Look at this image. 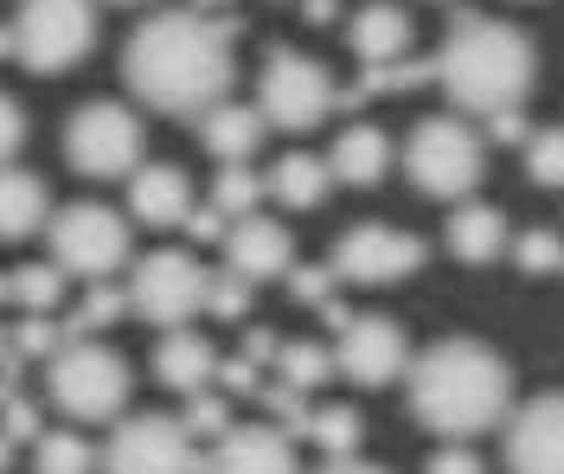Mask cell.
Listing matches in <instances>:
<instances>
[{"label": "cell", "mask_w": 564, "mask_h": 474, "mask_svg": "<svg viewBox=\"0 0 564 474\" xmlns=\"http://www.w3.org/2000/svg\"><path fill=\"white\" fill-rule=\"evenodd\" d=\"M135 372L122 353H109L104 340H65L52 360H45V392L52 404L77 417V423H109L122 404H129Z\"/></svg>", "instance_id": "cell-4"}, {"label": "cell", "mask_w": 564, "mask_h": 474, "mask_svg": "<svg viewBox=\"0 0 564 474\" xmlns=\"http://www.w3.org/2000/svg\"><path fill=\"white\" fill-rule=\"evenodd\" d=\"M7 33H13V58L26 71L58 77L97 45V13H90V0H20Z\"/></svg>", "instance_id": "cell-6"}, {"label": "cell", "mask_w": 564, "mask_h": 474, "mask_svg": "<svg viewBox=\"0 0 564 474\" xmlns=\"http://www.w3.org/2000/svg\"><path fill=\"white\" fill-rule=\"evenodd\" d=\"M212 378H225V398H257V385H263V378H257V365H250L245 353H238V360H218Z\"/></svg>", "instance_id": "cell-40"}, {"label": "cell", "mask_w": 564, "mask_h": 474, "mask_svg": "<svg viewBox=\"0 0 564 474\" xmlns=\"http://www.w3.org/2000/svg\"><path fill=\"white\" fill-rule=\"evenodd\" d=\"M513 263L527 269V276H552V269H564V244L552 224H539V231H527L520 244H513Z\"/></svg>", "instance_id": "cell-34"}, {"label": "cell", "mask_w": 564, "mask_h": 474, "mask_svg": "<svg viewBox=\"0 0 564 474\" xmlns=\"http://www.w3.org/2000/svg\"><path fill=\"white\" fill-rule=\"evenodd\" d=\"M122 7H135V0H122Z\"/></svg>", "instance_id": "cell-50"}, {"label": "cell", "mask_w": 564, "mask_h": 474, "mask_svg": "<svg viewBox=\"0 0 564 474\" xmlns=\"http://www.w3.org/2000/svg\"><path fill=\"white\" fill-rule=\"evenodd\" d=\"M449 251L462 263H494V256L507 251V219L494 212V206H456V219H449Z\"/></svg>", "instance_id": "cell-24"}, {"label": "cell", "mask_w": 564, "mask_h": 474, "mask_svg": "<svg viewBox=\"0 0 564 474\" xmlns=\"http://www.w3.org/2000/svg\"><path fill=\"white\" fill-rule=\"evenodd\" d=\"M263 115H257V103H212L206 115H199V142L231 167V161H250L257 147H263Z\"/></svg>", "instance_id": "cell-21"}, {"label": "cell", "mask_w": 564, "mask_h": 474, "mask_svg": "<svg viewBox=\"0 0 564 474\" xmlns=\"http://www.w3.org/2000/svg\"><path fill=\"white\" fill-rule=\"evenodd\" d=\"M199 7H231V0H199Z\"/></svg>", "instance_id": "cell-49"}, {"label": "cell", "mask_w": 564, "mask_h": 474, "mask_svg": "<svg viewBox=\"0 0 564 474\" xmlns=\"http://www.w3.org/2000/svg\"><path fill=\"white\" fill-rule=\"evenodd\" d=\"M347 45L359 52V65H391V58H404V52H411V13L391 7V0H372V7L352 13Z\"/></svg>", "instance_id": "cell-19"}, {"label": "cell", "mask_w": 564, "mask_h": 474, "mask_svg": "<svg viewBox=\"0 0 564 474\" xmlns=\"http://www.w3.org/2000/svg\"><path fill=\"white\" fill-rule=\"evenodd\" d=\"M411 269H423V238L391 231V224H352L347 238L334 244V256H327V276L334 283H359V289L404 283Z\"/></svg>", "instance_id": "cell-12"}, {"label": "cell", "mask_w": 564, "mask_h": 474, "mask_svg": "<svg viewBox=\"0 0 564 474\" xmlns=\"http://www.w3.org/2000/svg\"><path fill=\"white\" fill-rule=\"evenodd\" d=\"M7 301H20L26 315H52L65 301V269L58 263H26L7 276Z\"/></svg>", "instance_id": "cell-26"}, {"label": "cell", "mask_w": 564, "mask_h": 474, "mask_svg": "<svg viewBox=\"0 0 564 474\" xmlns=\"http://www.w3.org/2000/svg\"><path fill=\"white\" fill-rule=\"evenodd\" d=\"M7 346H13V360H20V365H26V360H52V353L65 346V333H58L52 315H26L20 328L7 333Z\"/></svg>", "instance_id": "cell-31"}, {"label": "cell", "mask_w": 564, "mask_h": 474, "mask_svg": "<svg viewBox=\"0 0 564 474\" xmlns=\"http://www.w3.org/2000/svg\"><path fill=\"white\" fill-rule=\"evenodd\" d=\"M0 437L7 442H33L39 437V410L13 392V378H0Z\"/></svg>", "instance_id": "cell-35"}, {"label": "cell", "mask_w": 564, "mask_h": 474, "mask_svg": "<svg viewBox=\"0 0 564 474\" xmlns=\"http://www.w3.org/2000/svg\"><path fill=\"white\" fill-rule=\"evenodd\" d=\"M52 263L65 276H84V283H109L129 263V219L97 206V199L58 206L52 212Z\"/></svg>", "instance_id": "cell-8"}, {"label": "cell", "mask_w": 564, "mask_h": 474, "mask_svg": "<svg viewBox=\"0 0 564 474\" xmlns=\"http://www.w3.org/2000/svg\"><path fill=\"white\" fill-rule=\"evenodd\" d=\"M430 84L449 90V103L468 115L520 110L539 84V52L520 26L488 20V13H456L443 52L430 58Z\"/></svg>", "instance_id": "cell-2"}, {"label": "cell", "mask_w": 564, "mask_h": 474, "mask_svg": "<svg viewBox=\"0 0 564 474\" xmlns=\"http://www.w3.org/2000/svg\"><path fill=\"white\" fill-rule=\"evenodd\" d=\"M263 192L282 199L289 212H308V206H321L334 192V174H327L321 154H282L276 167H270V180H263Z\"/></svg>", "instance_id": "cell-23"}, {"label": "cell", "mask_w": 564, "mask_h": 474, "mask_svg": "<svg viewBox=\"0 0 564 474\" xmlns=\"http://www.w3.org/2000/svg\"><path fill=\"white\" fill-rule=\"evenodd\" d=\"M404 167L423 199H468L488 174V147L462 115H430L404 142Z\"/></svg>", "instance_id": "cell-5"}, {"label": "cell", "mask_w": 564, "mask_h": 474, "mask_svg": "<svg viewBox=\"0 0 564 474\" xmlns=\"http://www.w3.org/2000/svg\"><path fill=\"white\" fill-rule=\"evenodd\" d=\"M225 276H238V283H276V276H289L295 269V238H289V224L276 219H238V224H225Z\"/></svg>", "instance_id": "cell-14"}, {"label": "cell", "mask_w": 564, "mask_h": 474, "mask_svg": "<svg viewBox=\"0 0 564 474\" xmlns=\"http://www.w3.org/2000/svg\"><path fill=\"white\" fill-rule=\"evenodd\" d=\"M231 38H238V20H212L199 7L141 20L122 45V77L135 103L161 115H206L212 103H225L238 77Z\"/></svg>", "instance_id": "cell-1"}, {"label": "cell", "mask_w": 564, "mask_h": 474, "mask_svg": "<svg viewBox=\"0 0 564 474\" xmlns=\"http://www.w3.org/2000/svg\"><path fill=\"white\" fill-rule=\"evenodd\" d=\"M527 174H532V186H564V135L558 129H532L527 135Z\"/></svg>", "instance_id": "cell-33"}, {"label": "cell", "mask_w": 564, "mask_h": 474, "mask_svg": "<svg viewBox=\"0 0 564 474\" xmlns=\"http://www.w3.org/2000/svg\"><path fill=\"white\" fill-rule=\"evenodd\" d=\"M7 462H13V442L0 437V469H7Z\"/></svg>", "instance_id": "cell-47"}, {"label": "cell", "mask_w": 564, "mask_h": 474, "mask_svg": "<svg viewBox=\"0 0 564 474\" xmlns=\"http://www.w3.org/2000/svg\"><path fill=\"white\" fill-rule=\"evenodd\" d=\"M321 474H386V469H379V462H359V455H334Z\"/></svg>", "instance_id": "cell-45"}, {"label": "cell", "mask_w": 564, "mask_h": 474, "mask_svg": "<svg viewBox=\"0 0 564 474\" xmlns=\"http://www.w3.org/2000/svg\"><path fill=\"white\" fill-rule=\"evenodd\" d=\"M257 404L276 410V423H282V437L289 442L308 430V404H302V392H289V385H257Z\"/></svg>", "instance_id": "cell-36"}, {"label": "cell", "mask_w": 564, "mask_h": 474, "mask_svg": "<svg viewBox=\"0 0 564 474\" xmlns=\"http://www.w3.org/2000/svg\"><path fill=\"white\" fill-rule=\"evenodd\" d=\"M257 199H263V180H257V167H245V161H231L218 174V186H212V212L218 219H250Z\"/></svg>", "instance_id": "cell-30"}, {"label": "cell", "mask_w": 564, "mask_h": 474, "mask_svg": "<svg viewBox=\"0 0 564 474\" xmlns=\"http://www.w3.org/2000/svg\"><path fill=\"white\" fill-rule=\"evenodd\" d=\"M423 474H488V469H481V455H468L462 442H449V449H436V455L423 462Z\"/></svg>", "instance_id": "cell-41"}, {"label": "cell", "mask_w": 564, "mask_h": 474, "mask_svg": "<svg viewBox=\"0 0 564 474\" xmlns=\"http://www.w3.org/2000/svg\"><path fill=\"white\" fill-rule=\"evenodd\" d=\"M20 142H26V110H20V97L0 90V167L20 154Z\"/></svg>", "instance_id": "cell-39"}, {"label": "cell", "mask_w": 564, "mask_h": 474, "mask_svg": "<svg viewBox=\"0 0 564 474\" xmlns=\"http://www.w3.org/2000/svg\"><path fill=\"white\" fill-rule=\"evenodd\" d=\"M334 110H340V84L327 77V65L276 45L270 65H263V84H257V115L276 122V129H289V135H308V129H321Z\"/></svg>", "instance_id": "cell-7"}, {"label": "cell", "mask_w": 564, "mask_h": 474, "mask_svg": "<svg viewBox=\"0 0 564 474\" xmlns=\"http://www.w3.org/2000/svg\"><path fill=\"white\" fill-rule=\"evenodd\" d=\"M308 20H315V26L321 20H334V0H308Z\"/></svg>", "instance_id": "cell-46"}, {"label": "cell", "mask_w": 564, "mask_h": 474, "mask_svg": "<svg viewBox=\"0 0 564 474\" xmlns=\"http://www.w3.org/2000/svg\"><path fill=\"white\" fill-rule=\"evenodd\" d=\"M104 474H206V455L186 437L180 417L148 410V417L116 423V437L104 449Z\"/></svg>", "instance_id": "cell-11"}, {"label": "cell", "mask_w": 564, "mask_h": 474, "mask_svg": "<svg viewBox=\"0 0 564 474\" xmlns=\"http://www.w3.org/2000/svg\"><path fill=\"white\" fill-rule=\"evenodd\" d=\"M65 161L84 180H129L141 167V122L129 103H84L65 129Z\"/></svg>", "instance_id": "cell-9"}, {"label": "cell", "mask_w": 564, "mask_h": 474, "mask_svg": "<svg viewBox=\"0 0 564 474\" xmlns=\"http://www.w3.org/2000/svg\"><path fill=\"white\" fill-rule=\"evenodd\" d=\"M122 315H129V289H109V283H97V289L77 301V315H70V321H58V333H65V340H90V333L116 328Z\"/></svg>", "instance_id": "cell-28"}, {"label": "cell", "mask_w": 564, "mask_h": 474, "mask_svg": "<svg viewBox=\"0 0 564 474\" xmlns=\"http://www.w3.org/2000/svg\"><path fill=\"white\" fill-rule=\"evenodd\" d=\"M270 365L282 372V385H289V392H315V385H327V378H334V353H327V346H315V340H282Z\"/></svg>", "instance_id": "cell-25"}, {"label": "cell", "mask_w": 564, "mask_h": 474, "mask_svg": "<svg viewBox=\"0 0 564 474\" xmlns=\"http://www.w3.org/2000/svg\"><path fill=\"white\" fill-rule=\"evenodd\" d=\"M186 231H193L199 244H218V238H225V219H218L212 206H193V212H186Z\"/></svg>", "instance_id": "cell-43"}, {"label": "cell", "mask_w": 564, "mask_h": 474, "mask_svg": "<svg viewBox=\"0 0 564 474\" xmlns=\"http://www.w3.org/2000/svg\"><path fill=\"white\" fill-rule=\"evenodd\" d=\"M327 161V174L334 180H347V186H379L386 180V167H391V142H386V129H372V122H352V129H340V142L321 154Z\"/></svg>", "instance_id": "cell-20"}, {"label": "cell", "mask_w": 564, "mask_h": 474, "mask_svg": "<svg viewBox=\"0 0 564 474\" xmlns=\"http://www.w3.org/2000/svg\"><path fill=\"white\" fill-rule=\"evenodd\" d=\"M488 129H494V142H527V135H532V129H527V115H520V110L488 115Z\"/></svg>", "instance_id": "cell-44"}, {"label": "cell", "mask_w": 564, "mask_h": 474, "mask_svg": "<svg viewBox=\"0 0 564 474\" xmlns=\"http://www.w3.org/2000/svg\"><path fill=\"white\" fill-rule=\"evenodd\" d=\"M289 295L308 308H327V301H340V283L327 276V263H308V269H289Z\"/></svg>", "instance_id": "cell-37"}, {"label": "cell", "mask_w": 564, "mask_h": 474, "mask_svg": "<svg viewBox=\"0 0 564 474\" xmlns=\"http://www.w3.org/2000/svg\"><path fill=\"white\" fill-rule=\"evenodd\" d=\"M327 353H334V372L352 378V385H366V392H386L391 378L404 372V360H411L404 328H398L391 315H352Z\"/></svg>", "instance_id": "cell-13"}, {"label": "cell", "mask_w": 564, "mask_h": 474, "mask_svg": "<svg viewBox=\"0 0 564 474\" xmlns=\"http://www.w3.org/2000/svg\"><path fill=\"white\" fill-rule=\"evenodd\" d=\"M7 52H13V33H7V26H0V58H7Z\"/></svg>", "instance_id": "cell-48"}, {"label": "cell", "mask_w": 564, "mask_h": 474, "mask_svg": "<svg viewBox=\"0 0 564 474\" xmlns=\"http://www.w3.org/2000/svg\"><path fill=\"white\" fill-rule=\"evenodd\" d=\"M97 469V449L70 430H39L33 437V474H90Z\"/></svg>", "instance_id": "cell-27"}, {"label": "cell", "mask_w": 564, "mask_h": 474, "mask_svg": "<svg viewBox=\"0 0 564 474\" xmlns=\"http://www.w3.org/2000/svg\"><path fill=\"white\" fill-rule=\"evenodd\" d=\"M206 308L218 315V321H245V308H250V283H238V276H212Z\"/></svg>", "instance_id": "cell-38"}, {"label": "cell", "mask_w": 564, "mask_h": 474, "mask_svg": "<svg viewBox=\"0 0 564 474\" xmlns=\"http://www.w3.org/2000/svg\"><path fill=\"white\" fill-rule=\"evenodd\" d=\"M212 276L199 269L193 251H154L129 269V315L154 321V328H186L206 308Z\"/></svg>", "instance_id": "cell-10"}, {"label": "cell", "mask_w": 564, "mask_h": 474, "mask_svg": "<svg viewBox=\"0 0 564 474\" xmlns=\"http://www.w3.org/2000/svg\"><path fill=\"white\" fill-rule=\"evenodd\" d=\"M129 212L141 224H154V231H167V224H186L193 212V180L167 167V161H154V167H135L129 174Z\"/></svg>", "instance_id": "cell-17"}, {"label": "cell", "mask_w": 564, "mask_h": 474, "mask_svg": "<svg viewBox=\"0 0 564 474\" xmlns=\"http://www.w3.org/2000/svg\"><path fill=\"white\" fill-rule=\"evenodd\" d=\"M507 469L513 474H564V398L558 392H539L532 404L513 410Z\"/></svg>", "instance_id": "cell-15"}, {"label": "cell", "mask_w": 564, "mask_h": 474, "mask_svg": "<svg viewBox=\"0 0 564 474\" xmlns=\"http://www.w3.org/2000/svg\"><path fill=\"white\" fill-rule=\"evenodd\" d=\"M212 372H218V353H212L206 333H186V328H167L161 333V346H154V378L167 385V392H206Z\"/></svg>", "instance_id": "cell-18"}, {"label": "cell", "mask_w": 564, "mask_h": 474, "mask_svg": "<svg viewBox=\"0 0 564 474\" xmlns=\"http://www.w3.org/2000/svg\"><path fill=\"white\" fill-rule=\"evenodd\" d=\"M180 423H186V437H193V442H199V437L218 442L225 430H231V398H225V392H193Z\"/></svg>", "instance_id": "cell-32"}, {"label": "cell", "mask_w": 564, "mask_h": 474, "mask_svg": "<svg viewBox=\"0 0 564 474\" xmlns=\"http://www.w3.org/2000/svg\"><path fill=\"white\" fill-rule=\"evenodd\" d=\"M206 474H302L295 469V442L270 430V423H231L218 449L206 455Z\"/></svg>", "instance_id": "cell-16"}, {"label": "cell", "mask_w": 564, "mask_h": 474, "mask_svg": "<svg viewBox=\"0 0 564 474\" xmlns=\"http://www.w3.org/2000/svg\"><path fill=\"white\" fill-rule=\"evenodd\" d=\"M507 398H513V372L481 340H436L411 365V410H417L423 430L449 442L494 430L507 417Z\"/></svg>", "instance_id": "cell-3"}, {"label": "cell", "mask_w": 564, "mask_h": 474, "mask_svg": "<svg viewBox=\"0 0 564 474\" xmlns=\"http://www.w3.org/2000/svg\"><path fill=\"white\" fill-rule=\"evenodd\" d=\"M276 346H282V340H276L270 328H250V333H245V360L257 365V372H263V365L276 360Z\"/></svg>", "instance_id": "cell-42"}, {"label": "cell", "mask_w": 564, "mask_h": 474, "mask_svg": "<svg viewBox=\"0 0 564 474\" xmlns=\"http://www.w3.org/2000/svg\"><path fill=\"white\" fill-rule=\"evenodd\" d=\"M45 219H52L45 180H39V174H26V167H0V244L33 238Z\"/></svg>", "instance_id": "cell-22"}, {"label": "cell", "mask_w": 564, "mask_h": 474, "mask_svg": "<svg viewBox=\"0 0 564 474\" xmlns=\"http://www.w3.org/2000/svg\"><path fill=\"white\" fill-rule=\"evenodd\" d=\"M302 437L315 442L327 462L334 455H359V417H352L347 404H327V410H308V430Z\"/></svg>", "instance_id": "cell-29"}]
</instances>
